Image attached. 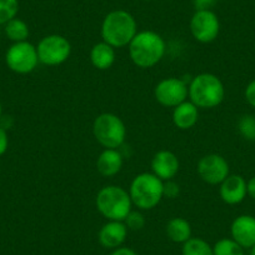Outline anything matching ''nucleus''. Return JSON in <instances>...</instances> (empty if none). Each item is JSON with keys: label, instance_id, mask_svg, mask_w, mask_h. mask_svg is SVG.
Segmentation results:
<instances>
[{"label": "nucleus", "instance_id": "1", "mask_svg": "<svg viewBox=\"0 0 255 255\" xmlns=\"http://www.w3.org/2000/svg\"><path fill=\"white\" fill-rule=\"evenodd\" d=\"M128 46L131 61L141 69H149L160 63L166 49L163 36L153 30L138 31Z\"/></svg>", "mask_w": 255, "mask_h": 255}, {"label": "nucleus", "instance_id": "2", "mask_svg": "<svg viewBox=\"0 0 255 255\" xmlns=\"http://www.w3.org/2000/svg\"><path fill=\"white\" fill-rule=\"evenodd\" d=\"M138 33L135 18L129 11L118 9L107 14L102 24L103 41L113 48H124Z\"/></svg>", "mask_w": 255, "mask_h": 255}, {"label": "nucleus", "instance_id": "3", "mask_svg": "<svg viewBox=\"0 0 255 255\" xmlns=\"http://www.w3.org/2000/svg\"><path fill=\"white\" fill-rule=\"evenodd\" d=\"M188 98L199 109H213L220 105L225 97V88L220 78L202 73L193 78L188 87Z\"/></svg>", "mask_w": 255, "mask_h": 255}, {"label": "nucleus", "instance_id": "4", "mask_svg": "<svg viewBox=\"0 0 255 255\" xmlns=\"http://www.w3.org/2000/svg\"><path fill=\"white\" fill-rule=\"evenodd\" d=\"M95 204L105 219L115 222H124L128 214L133 210L129 191L118 185H107L100 189Z\"/></svg>", "mask_w": 255, "mask_h": 255}, {"label": "nucleus", "instance_id": "5", "mask_svg": "<svg viewBox=\"0 0 255 255\" xmlns=\"http://www.w3.org/2000/svg\"><path fill=\"white\" fill-rule=\"evenodd\" d=\"M163 183L153 173L138 174L129 188L133 205L140 210H151L158 207L163 199Z\"/></svg>", "mask_w": 255, "mask_h": 255}, {"label": "nucleus", "instance_id": "6", "mask_svg": "<svg viewBox=\"0 0 255 255\" xmlns=\"http://www.w3.org/2000/svg\"><path fill=\"white\" fill-rule=\"evenodd\" d=\"M93 134L105 149H118L124 144L127 128L124 122L113 113H103L93 123Z\"/></svg>", "mask_w": 255, "mask_h": 255}, {"label": "nucleus", "instance_id": "7", "mask_svg": "<svg viewBox=\"0 0 255 255\" xmlns=\"http://www.w3.org/2000/svg\"><path fill=\"white\" fill-rule=\"evenodd\" d=\"M39 63L56 67L65 63L72 54V44L65 36L51 34L41 39L36 45Z\"/></svg>", "mask_w": 255, "mask_h": 255}, {"label": "nucleus", "instance_id": "8", "mask_svg": "<svg viewBox=\"0 0 255 255\" xmlns=\"http://www.w3.org/2000/svg\"><path fill=\"white\" fill-rule=\"evenodd\" d=\"M6 65L18 74H29L38 67L39 58L36 46L29 41L14 43L5 55Z\"/></svg>", "mask_w": 255, "mask_h": 255}, {"label": "nucleus", "instance_id": "9", "mask_svg": "<svg viewBox=\"0 0 255 255\" xmlns=\"http://www.w3.org/2000/svg\"><path fill=\"white\" fill-rule=\"evenodd\" d=\"M189 26L193 38L203 44L214 41L220 31L219 18L213 10H195Z\"/></svg>", "mask_w": 255, "mask_h": 255}, {"label": "nucleus", "instance_id": "10", "mask_svg": "<svg viewBox=\"0 0 255 255\" xmlns=\"http://www.w3.org/2000/svg\"><path fill=\"white\" fill-rule=\"evenodd\" d=\"M188 85L179 78H166L154 89L156 102L166 108H175L188 99Z\"/></svg>", "mask_w": 255, "mask_h": 255}, {"label": "nucleus", "instance_id": "11", "mask_svg": "<svg viewBox=\"0 0 255 255\" xmlns=\"http://www.w3.org/2000/svg\"><path fill=\"white\" fill-rule=\"evenodd\" d=\"M197 171L200 179L210 185L222 184L230 175V168L227 159L219 154H208L203 156L198 161Z\"/></svg>", "mask_w": 255, "mask_h": 255}, {"label": "nucleus", "instance_id": "12", "mask_svg": "<svg viewBox=\"0 0 255 255\" xmlns=\"http://www.w3.org/2000/svg\"><path fill=\"white\" fill-rule=\"evenodd\" d=\"M128 228L124 222H115V220H108L98 233V240L100 245L105 249L114 250L117 248L123 247L128 237Z\"/></svg>", "mask_w": 255, "mask_h": 255}, {"label": "nucleus", "instance_id": "13", "mask_svg": "<svg viewBox=\"0 0 255 255\" xmlns=\"http://www.w3.org/2000/svg\"><path fill=\"white\" fill-rule=\"evenodd\" d=\"M179 166L178 156L170 150H159L151 159L153 174L163 181L171 180L178 174Z\"/></svg>", "mask_w": 255, "mask_h": 255}, {"label": "nucleus", "instance_id": "14", "mask_svg": "<svg viewBox=\"0 0 255 255\" xmlns=\"http://www.w3.org/2000/svg\"><path fill=\"white\" fill-rule=\"evenodd\" d=\"M232 239L242 248H253L255 245V218L252 215H240L235 218L230 227Z\"/></svg>", "mask_w": 255, "mask_h": 255}, {"label": "nucleus", "instance_id": "15", "mask_svg": "<svg viewBox=\"0 0 255 255\" xmlns=\"http://www.w3.org/2000/svg\"><path fill=\"white\" fill-rule=\"evenodd\" d=\"M220 198L229 205L242 203L248 194L247 181L242 175H229L219 188Z\"/></svg>", "mask_w": 255, "mask_h": 255}, {"label": "nucleus", "instance_id": "16", "mask_svg": "<svg viewBox=\"0 0 255 255\" xmlns=\"http://www.w3.org/2000/svg\"><path fill=\"white\" fill-rule=\"evenodd\" d=\"M174 125L180 130H188L194 127L199 120V108L190 102L185 100L178 107L174 108L171 115Z\"/></svg>", "mask_w": 255, "mask_h": 255}, {"label": "nucleus", "instance_id": "17", "mask_svg": "<svg viewBox=\"0 0 255 255\" xmlns=\"http://www.w3.org/2000/svg\"><path fill=\"white\" fill-rule=\"evenodd\" d=\"M123 163V155L120 151H118V149H104L98 156L97 170L100 175L110 178L122 170Z\"/></svg>", "mask_w": 255, "mask_h": 255}, {"label": "nucleus", "instance_id": "18", "mask_svg": "<svg viewBox=\"0 0 255 255\" xmlns=\"http://www.w3.org/2000/svg\"><path fill=\"white\" fill-rule=\"evenodd\" d=\"M115 48L105 41H100L93 45L90 50V61L98 70H108L115 63Z\"/></svg>", "mask_w": 255, "mask_h": 255}, {"label": "nucleus", "instance_id": "19", "mask_svg": "<svg viewBox=\"0 0 255 255\" xmlns=\"http://www.w3.org/2000/svg\"><path fill=\"white\" fill-rule=\"evenodd\" d=\"M166 237L173 243L184 244L191 238V225L186 219L180 217L173 218L165 227Z\"/></svg>", "mask_w": 255, "mask_h": 255}, {"label": "nucleus", "instance_id": "20", "mask_svg": "<svg viewBox=\"0 0 255 255\" xmlns=\"http://www.w3.org/2000/svg\"><path fill=\"white\" fill-rule=\"evenodd\" d=\"M181 255H214L213 247L202 238L191 237L181 248Z\"/></svg>", "mask_w": 255, "mask_h": 255}, {"label": "nucleus", "instance_id": "21", "mask_svg": "<svg viewBox=\"0 0 255 255\" xmlns=\"http://www.w3.org/2000/svg\"><path fill=\"white\" fill-rule=\"evenodd\" d=\"M5 34L14 43L26 41L29 36V28L25 21L14 18L5 24Z\"/></svg>", "mask_w": 255, "mask_h": 255}, {"label": "nucleus", "instance_id": "22", "mask_svg": "<svg viewBox=\"0 0 255 255\" xmlns=\"http://www.w3.org/2000/svg\"><path fill=\"white\" fill-rule=\"evenodd\" d=\"M213 253L214 255H244V248L230 238H223L213 245Z\"/></svg>", "mask_w": 255, "mask_h": 255}, {"label": "nucleus", "instance_id": "23", "mask_svg": "<svg viewBox=\"0 0 255 255\" xmlns=\"http://www.w3.org/2000/svg\"><path fill=\"white\" fill-rule=\"evenodd\" d=\"M19 11L18 0H0V24H6Z\"/></svg>", "mask_w": 255, "mask_h": 255}, {"label": "nucleus", "instance_id": "24", "mask_svg": "<svg viewBox=\"0 0 255 255\" xmlns=\"http://www.w3.org/2000/svg\"><path fill=\"white\" fill-rule=\"evenodd\" d=\"M238 130L247 140H255V118L253 115H244L240 118Z\"/></svg>", "mask_w": 255, "mask_h": 255}, {"label": "nucleus", "instance_id": "25", "mask_svg": "<svg viewBox=\"0 0 255 255\" xmlns=\"http://www.w3.org/2000/svg\"><path fill=\"white\" fill-rule=\"evenodd\" d=\"M124 224L127 225L128 230L138 232V230H141L145 227V218H144V215L140 212L131 210L124 219Z\"/></svg>", "mask_w": 255, "mask_h": 255}, {"label": "nucleus", "instance_id": "26", "mask_svg": "<svg viewBox=\"0 0 255 255\" xmlns=\"http://www.w3.org/2000/svg\"><path fill=\"white\" fill-rule=\"evenodd\" d=\"M180 193V186L178 183L171 179V180H166L163 183V198H168V199H175Z\"/></svg>", "mask_w": 255, "mask_h": 255}, {"label": "nucleus", "instance_id": "27", "mask_svg": "<svg viewBox=\"0 0 255 255\" xmlns=\"http://www.w3.org/2000/svg\"><path fill=\"white\" fill-rule=\"evenodd\" d=\"M217 0H193L195 10H212Z\"/></svg>", "mask_w": 255, "mask_h": 255}, {"label": "nucleus", "instance_id": "28", "mask_svg": "<svg viewBox=\"0 0 255 255\" xmlns=\"http://www.w3.org/2000/svg\"><path fill=\"white\" fill-rule=\"evenodd\" d=\"M245 99L253 108H255V80L250 82L245 88Z\"/></svg>", "mask_w": 255, "mask_h": 255}, {"label": "nucleus", "instance_id": "29", "mask_svg": "<svg viewBox=\"0 0 255 255\" xmlns=\"http://www.w3.org/2000/svg\"><path fill=\"white\" fill-rule=\"evenodd\" d=\"M9 145V139H8V134L6 131L4 130L3 128H0V156L5 154L6 149H8Z\"/></svg>", "mask_w": 255, "mask_h": 255}, {"label": "nucleus", "instance_id": "30", "mask_svg": "<svg viewBox=\"0 0 255 255\" xmlns=\"http://www.w3.org/2000/svg\"><path fill=\"white\" fill-rule=\"evenodd\" d=\"M110 255H138V253L135 252L131 248H127V247H119L117 249L113 250L110 253Z\"/></svg>", "mask_w": 255, "mask_h": 255}, {"label": "nucleus", "instance_id": "31", "mask_svg": "<svg viewBox=\"0 0 255 255\" xmlns=\"http://www.w3.org/2000/svg\"><path fill=\"white\" fill-rule=\"evenodd\" d=\"M247 188H248V194L255 199V176H253L249 181L247 183Z\"/></svg>", "mask_w": 255, "mask_h": 255}, {"label": "nucleus", "instance_id": "32", "mask_svg": "<svg viewBox=\"0 0 255 255\" xmlns=\"http://www.w3.org/2000/svg\"><path fill=\"white\" fill-rule=\"evenodd\" d=\"M250 255H255V245L252 248V252H250Z\"/></svg>", "mask_w": 255, "mask_h": 255}, {"label": "nucleus", "instance_id": "33", "mask_svg": "<svg viewBox=\"0 0 255 255\" xmlns=\"http://www.w3.org/2000/svg\"><path fill=\"white\" fill-rule=\"evenodd\" d=\"M0 117H1V104H0Z\"/></svg>", "mask_w": 255, "mask_h": 255}, {"label": "nucleus", "instance_id": "34", "mask_svg": "<svg viewBox=\"0 0 255 255\" xmlns=\"http://www.w3.org/2000/svg\"><path fill=\"white\" fill-rule=\"evenodd\" d=\"M148 1H151V0H148Z\"/></svg>", "mask_w": 255, "mask_h": 255}]
</instances>
